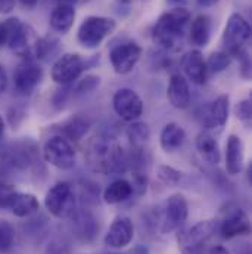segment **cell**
Wrapping results in <instances>:
<instances>
[{
  "label": "cell",
  "mask_w": 252,
  "mask_h": 254,
  "mask_svg": "<svg viewBox=\"0 0 252 254\" xmlns=\"http://www.w3.org/2000/svg\"><path fill=\"white\" fill-rule=\"evenodd\" d=\"M86 160L92 170L103 175L123 173L130 164L124 149L108 137H95L86 149Z\"/></svg>",
  "instance_id": "6da1fadb"
},
{
  "label": "cell",
  "mask_w": 252,
  "mask_h": 254,
  "mask_svg": "<svg viewBox=\"0 0 252 254\" xmlns=\"http://www.w3.org/2000/svg\"><path fill=\"white\" fill-rule=\"evenodd\" d=\"M190 18L186 7H174L164 12L152 28L153 42L164 49L179 48L189 27Z\"/></svg>",
  "instance_id": "7a4b0ae2"
},
{
  "label": "cell",
  "mask_w": 252,
  "mask_h": 254,
  "mask_svg": "<svg viewBox=\"0 0 252 254\" xmlns=\"http://www.w3.org/2000/svg\"><path fill=\"white\" fill-rule=\"evenodd\" d=\"M224 52L230 58L241 60L248 55L251 45V25L241 13H232L223 33Z\"/></svg>",
  "instance_id": "3957f363"
},
{
  "label": "cell",
  "mask_w": 252,
  "mask_h": 254,
  "mask_svg": "<svg viewBox=\"0 0 252 254\" xmlns=\"http://www.w3.org/2000/svg\"><path fill=\"white\" fill-rule=\"evenodd\" d=\"M3 25L6 30V45L10 51L22 60H34L36 43L39 40L34 28L19 18H9Z\"/></svg>",
  "instance_id": "277c9868"
},
{
  "label": "cell",
  "mask_w": 252,
  "mask_h": 254,
  "mask_svg": "<svg viewBox=\"0 0 252 254\" xmlns=\"http://www.w3.org/2000/svg\"><path fill=\"white\" fill-rule=\"evenodd\" d=\"M117 28V22L108 16H87L78 27V43L86 49H96Z\"/></svg>",
  "instance_id": "5b68a950"
},
{
  "label": "cell",
  "mask_w": 252,
  "mask_h": 254,
  "mask_svg": "<svg viewBox=\"0 0 252 254\" xmlns=\"http://www.w3.org/2000/svg\"><path fill=\"white\" fill-rule=\"evenodd\" d=\"M218 229L217 220H202L192 228L183 229L177 234V241L182 254H198L201 249L215 235Z\"/></svg>",
  "instance_id": "8992f818"
},
{
  "label": "cell",
  "mask_w": 252,
  "mask_h": 254,
  "mask_svg": "<svg viewBox=\"0 0 252 254\" xmlns=\"http://www.w3.org/2000/svg\"><path fill=\"white\" fill-rule=\"evenodd\" d=\"M43 157L46 163H49L50 166L59 170L72 169L77 161V154L74 146L62 134L52 136L46 140L43 146Z\"/></svg>",
  "instance_id": "52a82bcc"
},
{
  "label": "cell",
  "mask_w": 252,
  "mask_h": 254,
  "mask_svg": "<svg viewBox=\"0 0 252 254\" xmlns=\"http://www.w3.org/2000/svg\"><path fill=\"white\" fill-rule=\"evenodd\" d=\"M45 207L52 216L58 219H65L74 214L75 195L71 185L66 182L55 184L45 196Z\"/></svg>",
  "instance_id": "ba28073f"
},
{
  "label": "cell",
  "mask_w": 252,
  "mask_h": 254,
  "mask_svg": "<svg viewBox=\"0 0 252 254\" xmlns=\"http://www.w3.org/2000/svg\"><path fill=\"white\" fill-rule=\"evenodd\" d=\"M189 214V205L182 193H173L164 204V208L161 211L159 217V229L162 234L173 232L179 229L188 219Z\"/></svg>",
  "instance_id": "9c48e42d"
},
{
  "label": "cell",
  "mask_w": 252,
  "mask_h": 254,
  "mask_svg": "<svg viewBox=\"0 0 252 254\" xmlns=\"http://www.w3.org/2000/svg\"><path fill=\"white\" fill-rule=\"evenodd\" d=\"M43 78V68L36 60H24L13 71V87L22 95H31Z\"/></svg>",
  "instance_id": "30bf717a"
},
{
  "label": "cell",
  "mask_w": 252,
  "mask_h": 254,
  "mask_svg": "<svg viewBox=\"0 0 252 254\" xmlns=\"http://www.w3.org/2000/svg\"><path fill=\"white\" fill-rule=\"evenodd\" d=\"M112 107L115 114L128 123L136 122L143 114L142 98L133 89H120L112 98Z\"/></svg>",
  "instance_id": "8fae6325"
},
{
  "label": "cell",
  "mask_w": 252,
  "mask_h": 254,
  "mask_svg": "<svg viewBox=\"0 0 252 254\" xmlns=\"http://www.w3.org/2000/svg\"><path fill=\"white\" fill-rule=\"evenodd\" d=\"M84 66H86L84 60L78 54H63L62 57H59L55 61L52 66V71H50L52 80L61 86L71 84L80 77Z\"/></svg>",
  "instance_id": "7c38bea8"
},
{
  "label": "cell",
  "mask_w": 252,
  "mask_h": 254,
  "mask_svg": "<svg viewBox=\"0 0 252 254\" xmlns=\"http://www.w3.org/2000/svg\"><path fill=\"white\" fill-rule=\"evenodd\" d=\"M142 57V48L137 43L128 42L117 45L109 52V61L117 74H128L133 71Z\"/></svg>",
  "instance_id": "4fadbf2b"
},
{
  "label": "cell",
  "mask_w": 252,
  "mask_h": 254,
  "mask_svg": "<svg viewBox=\"0 0 252 254\" xmlns=\"http://www.w3.org/2000/svg\"><path fill=\"white\" fill-rule=\"evenodd\" d=\"M218 229L223 238L232 240L235 237L248 235L251 232V222L248 214L242 208H232L220 222Z\"/></svg>",
  "instance_id": "5bb4252c"
},
{
  "label": "cell",
  "mask_w": 252,
  "mask_h": 254,
  "mask_svg": "<svg viewBox=\"0 0 252 254\" xmlns=\"http://www.w3.org/2000/svg\"><path fill=\"white\" fill-rule=\"evenodd\" d=\"M134 238V225L130 217H117L105 235V244L109 249L120 250L127 247Z\"/></svg>",
  "instance_id": "9a60e30c"
},
{
  "label": "cell",
  "mask_w": 252,
  "mask_h": 254,
  "mask_svg": "<svg viewBox=\"0 0 252 254\" xmlns=\"http://www.w3.org/2000/svg\"><path fill=\"white\" fill-rule=\"evenodd\" d=\"M182 68L195 84H203L208 77L206 64L199 49H192L182 58Z\"/></svg>",
  "instance_id": "2e32d148"
},
{
  "label": "cell",
  "mask_w": 252,
  "mask_h": 254,
  "mask_svg": "<svg viewBox=\"0 0 252 254\" xmlns=\"http://www.w3.org/2000/svg\"><path fill=\"white\" fill-rule=\"evenodd\" d=\"M229 104L230 99L227 95L218 96L202 114V123L208 128L223 127L229 120Z\"/></svg>",
  "instance_id": "e0dca14e"
},
{
  "label": "cell",
  "mask_w": 252,
  "mask_h": 254,
  "mask_svg": "<svg viewBox=\"0 0 252 254\" xmlns=\"http://www.w3.org/2000/svg\"><path fill=\"white\" fill-rule=\"evenodd\" d=\"M167 96L170 104L177 110H185L190 104V89L188 80L182 74H173L170 78Z\"/></svg>",
  "instance_id": "ac0fdd59"
},
{
  "label": "cell",
  "mask_w": 252,
  "mask_h": 254,
  "mask_svg": "<svg viewBox=\"0 0 252 254\" xmlns=\"http://www.w3.org/2000/svg\"><path fill=\"white\" fill-rule=\"evenodd\" d=\"M244 143L239 136L230 134L226 143V170L229 175H239L244 169Z\"/></svg>",
  "instance_id": "d6986e66"
},
{
  "label": "cell",
  "mask_w": 252,
  "mask_h": 254,
  "mask_svg": "<svg viewBox=\"0 0 252 254\" xmlns=\"http://www.w3.org/2000/svg\"><path fill=\"white\" fill-rule=\"evenodd\" d=\"M7 208L16 216V217H30L36 214L40 208V202L36 195L27 193V192H16L12 195Z\"/></svg>",
  "instance_id": "ffe728a7"
},
{
  "label": "cell",
  "mask_w": 252,
  "mask_h": 254,
  "mask_svg": "<svg viewBox=\"0 0 252 254\" xmlns=\"http://www.w3.org/2000/svg\"><path fill=\"white\" fill-rule=\"evenodd\" d=\"M185 140H186V131L177 123L165 125L159 134V143L165 152H176L183 146Z\"/></svg>",
  "instance_id": "44dd1931"
},
{
  "label": "cell",
  "mask_w": 252,
  "mask_h": 254,
  "mask_svg": "<svg viewBox=\"0 0 252 254\" xmlns=\"http://www.w3.org/2000/svg\"><path fill=\"white\" fill-rule=\"evenodd\" d=\"M75 21V9L68 3H59L50 13V27L53 31L66 34Z\"/></svg>",
  "instance_id": "7402d4cb"
},
{
  "label": "cell",
  "mask_w": 252,
  "mask_h": 254,
  "mask_svg": "<svg viewBox=\"0 0 252 254\" xmlns=\"http://www.w3.org/2000/svg\"><path fill=\"white\" fill-rule=\"evenodd\" d=\"M71 216L74 217L72 229L75 231V235L83 241H92L99 231V225L96 219L89 211H78Z\"/></svg>",
  "instance_id": "603a6c76"
},
{
  "label": "cell",
  "mask_w": 252,
  "mask_h": 254,
  "mask_svg": "<svg viewBox=\"0 0 252 254\" xmlns=\"http://www.w3.org/2000/svg\"><path fill=\"white\" fill-rule=\"evenodd\" d=\"M190 43L196 48H205L211 39V18L208 15H198L190 21Z\"/></svg>",
  "instance_id": "cb8c5ba5"
},
{
  "label": "cell",
  "mask_w": 252,
  "mask_h": 254,
  "mask_svg": "<svg viewBox=\"0 0 252 254\" xmlns=\"http://www.w3.org/2000/svg\"><path fill=\"white\" fill-rule=\"evenodd\" d=\"M196 149L201 157L209 164L220 163V148L214 136L208 131H201L196 137Z\"/></svg>",
  "instance_id": "d4e9b609"
},
{
  "label": "cell",
  "mask_w": 252,
  "mask_h": 254,
  "mask_svg": "<svg viewBox=\"0 0 252 254\" xmlns=\"http://www.w3.org/2000/svg\"><path fill=\"white\" fill-rule=\"evenodd\" d=\"M133 185L126 179H117L103 190V201L106 204H120L133 195Z\"/></svg>",
  "instance_id": "484cf974"
},
{
  "label": "cell",
  "mask_w": 252,
  "mask_h": 254,
  "mask_svg": "<svg viewBox=\"0 0 252 254\" xmlns=\"http://www.w3.org/2000/svg\"><path fill=\"white\" fill-rule=\"evenodd\" d=\"M59 51V40L55 36L39 37L34 51V60H50Z\"/></svg>",
  "instance_id": "4316f807"
},
{
  "label": "cell",
  "mask_w": 252,
  "mask_h": 254,
  "mask_svg": "<svg viewBox=\"0 0 252 254\" xmlns=\"http://www.w3.org/2000/svg\"><path fill=\"white\" fill-rule=\"evenodd\" d=\"M15 246V228L7 220H0V254H7Z\"/></svg>",
  "instance_id": "83f0119b"
},
{
  "label": "cell",
  "mask_w": 252,
  "mask_h": 254,
  "mask_svg": "<svg viewBox=\"0 0 252 254\" xmlns=\"http://www.w3.org/2000/svg\"><path fill=\"white\" fill-rule=\"evenodd\" d=\"M127 134H128V139L131 140V143L137 148L143 146L148 140H149V136H151V131H149V127L146 126L145 123H134L127 128Z\"/></svg>",
  "instance_id": "f1b7e54d"
},
{
  "label": "cell",
  "mask_w": 252,
  "mask_h": 254,
  "mask_svg": "<svg viewBox=\"0 0 252 254\" xmlns=\"http://www.w3.org/2000/svg\"><path fill=\"white\" fill-rule=\"evenodd\" d=\"M232 63V58L224 52V51H218V52H212L208 58L206 64V69L211 74H218L221 71H224Z\"/></svg>",
  "instance_id": "f546056e"
},
{
  "label": "cell",
  "mask_w": 252,
  "mask_h": 254,
  "mask_svg": "<svg viewBox=\"0 0 252 254\" xmlns=\"http://www.w3.org/2000/svg\"><path fill=\"white\" fill-rule=\"evenodd\" d=\"M63 134L72 140H78L84 136V133L87 131V123L78 117L68 120L66 123H63ZM63 136V137H65Z\"/></svg>",
  "instance_id": "4dcf8cb0"
},
{
  "label": "cell",
  "mask_w": 252,
  "mask_h": 254,
  "mask_svg": "<svg viewBox=\"0 0 252 254\" xmlns=\"http://www.w3.org/2000/svg\"><path fill=\"white\" fill-rule=\"evenodd\" d=\"M101 84V77L99 75H86L84 78H81L77 86H75V95H86V93H90L93 92L98 86Z\"/></svg>",
  "instance_id": "1f68e13d"
},
{
  "label": "cell",
  "mask_w": 252,
  "mask_h": 254,
  "mask_svg": "<svg viewBox=\"0 0 252 254\" xmlns=\"http://www.w3.org/2000/svg\"><path fill=\"white\" fill-rule=\"evenodd\" d=\"M156 176L164 184H168V185H174L182 179V173L179 170H176L174 167H170V166H159L156 170Z\"/></svg>",
  "instance_id": "d6a6232c"
},
{
  "label": "cell",
  "mask_w": 252,
  "mask_h": 254,
  "mask_svg": "<svg viewBox=\"0 0 252 254\" xmlns=\"http://www.w3.org/2000/svg\"><path fill=\"white\" fill-rule=\"evenodd\" d=\"M251 101L250 99L239 102V105L236 108V114H238L239 120H242L244 123H250L251 122Z\"/></svg>",
  "instance_id": "836d02e7"
},
{
  "label": "cell",
  "mask_w": 252,
  "mask_h": 254,
  "mask_svg": "<svg viewBox=\"0 0 252 254\" xmlns=\"http://www.w3.org/2000/svg\"><path fill=\"white\" fill-rule=\"evenodd\" d=\"M13 193H15V190L12 188V185L0 182V208H7L9 201Z\"/></svg>",
  "instance_id": "e575fe53"
},
{
  "label": "cell",
  "mask_w": 252,
  "mask_h": 254,
  "mask_svg": "<svg viewBox=\"0 0 252 254\" xmlns=\"http://www.w3.org/2000/svg\"><path fill=\"white\" fill-rule=\"evenodd\" d=\"M241 61V72L245 78H250L251 75V60H250V54L245 55L244 58L239 60Z\"/></svg>",
  "instance_id": "d590c367"
},
{
  "label": "cell",
  "mask_w": 252,
  "mask_h": 254,
  "mask_svg": "<svg viewBox=\"0 0 252 254\" xmlns=\"http://www.w3.org/2000/svg\"><path fill=\"white\" fill-rule=\"evenodd\" d=\"M16 0H0V13L7 15L15 9Z\"/></svg>",
  "instance_id": "8d00e7d4"
},
{
  "label": "cell",
  "mask_w": 252,
  "mask_h": 254,
  "mask_svg": "<svg viewBox=\"0 0 252 254\" xmlns=\"http://www.w3.org/2000/svg\"><path fill=\"white\" fill-rule=\"evenodd\" d=\"M6 86H7V77H6V71H4V68L0 65V93L6 89Z\"/></svg>",
  "instance_id": "74e56055"
},
{
  "label": "cell",
  "mask_w": 252,
  "mask_h": 254,
  "mask_svg": "<svg viewBox=\"0 0 252 254\" xmlns=\"http://www.w3.org/2000/svg\"><path fill=\"white\" fill-rule=\"evenodd\" d=\"M209 254H230L227 252V249L226 247H223V246H215V247H212L211 250H209Z\"/></svg>",
  "instance_id": "f35d334b"
},
{
  "label": "cell",
  "mask_w": 252,
  "mask_h": 254,
  "mask_svg": "<svg viewBox=\"0 0 252 254\" xmlns=\"http://www.w3.org/2000/svg\"><path fill=\"white\" fill-rule=\"evenodd\" d=\"M196 1H198V4L202 6V7H211V6L217 4L220 0H196Z\"/></svg>",
  "instance_id": "ab89813d"
},
{
  "label": "cell",
  "mask_w": 252,
  "mask_h": 254,
  "mask_svg": "<svg viewBox=\"0 0 252 254\" xmlns=\"http://www.w3.org/2000/svg\"><path fill=\"white\" fill-rule=\"evenodd\" d=\"M6 45V30L3 22H0V48H3Z\"/></svg>",
  "instance_id": "60d3db41"
},
{
  "label": "cell",
  "mask_w": 252,
  "mask_h": 254,
  "mask_svg": "<svg viewBox=\"0 0 252 254\" xmlns=\"http://www.w3.org/2000/svg\"><path fill=\"white\" fill-rule=\"evenodd\" d=\"M130 254H149V250L145 246H137L136 249H133Z\"/></svg>",
  "instance_id": "b9f144b4"
},
{
  "label": "cell",
  "mask_w": 252,
  "mask_h": 254,
  "mask_svg": "<svg viewBox=\"0 0 252 254\" xmlns=\"http://www.w3.org/2000/svg\"><path fill=\"white\" fill-rule=\"evenodd\" d=\"M40 0H21V3L27 7V9H33Z\"/></svg>",
  "instance_id": "7bdbcfd3"
},
{
  "label": "cell",
  "mask_w": 252,
  "mask_h": 254,
  "mask_svg": "<svg viewBox=\"0 0 252 254\" xmlns=\"http://www.w3.org/2000/svg\"><path fill=\"white\" fill-rule=\"evenodd\" d=\"M62 3H68V4H71V6H75V4H84V3H87V1H90V0H61Z\"/></svg>",
  "instance_id": "ee69618b"
},
{
  "label": "cell",
  "mask_w": 252,
  "mask_h": 254,
  "mask_svg": "<svg viewBox=\"0 0 252 254\" xmlns=\"http://www.w3.org/2000/svg\"><path fill=\"white\" fill-rule=\"evenodd\" d=\"M3 130H4V123H3V119H1V116H0V137H1V134H3Z\"/></svg>",
  "instance_id": "f6af8a7d"
},
{
  "label": "cell",
  "mask_w": 252,
  "mask_h": 254,
  "mask_svg": "<svg viewBox=\"0 0 252 254\" xmlns=\"http://www.w3.org/2000/svg\"><path fill=\"white\" fill-rule=\"evenodd\" d=\"M168 1H171V3H177V1H182V0H168Z\"/></svg>",
  "instance_id": "bcb514c9"
}]
</instances>
